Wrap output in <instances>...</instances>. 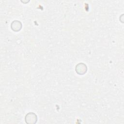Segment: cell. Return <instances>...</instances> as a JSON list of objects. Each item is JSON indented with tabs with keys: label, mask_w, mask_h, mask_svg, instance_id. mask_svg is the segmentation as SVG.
I'll list each match as a JSON object with an SVG mask.
<instances>
[{
	"label": "cell",
	"mask_w": 124,
	"mask_h": 124,
	"mask_svg": "<svg viewBox=\"0 0 124 124\" xmlns=\"http://www.w3.org/2000/svg\"><path fill=\"white\" fill-rule=\"evenodd\" d=\"M11 28L15 31H18L21 28V23L18 21H14L11 24Z\"/></svg>",
	"instance_id": "cell-3"
},
{
	"label": "cell",
	"mask_w": 124,
	"mask_h": 124,
	"mask_svg": "<svg viewBox=\"0 0 124 124\" xmlns=\"http://www.w3.org/2000/svg\"><path fill=\"white\" fill-rule=\"evenodd\" d=\"M76 70L77 73L79 74L82 75L84 74L86 72L87 67L86 65L83 63H79L78 64L76 68Z\"/></svg>",
	"instance_id": "cell-2"
},
{
	"label": "cell",
	"mask_w": 124,
	"mask_h": 124,
	"mask_svg": "<svg viewBox=\"0 0 124 124\" xmlns=\"http://www.w3.org/2000/svg\"><path fill=\"white\" fill-rule=\"evenodd\" d=\"M25 120L27 123H35L37 120V117L36 115L33 113H29L26 115Z\"/></svg>",
	"instance_id": "cell-1"
}]
</instances>
